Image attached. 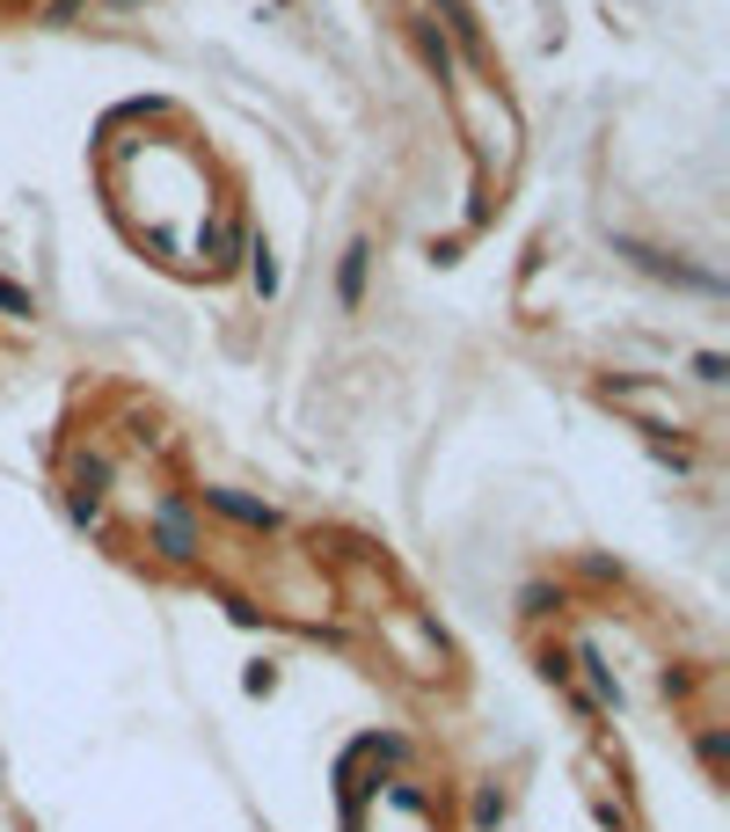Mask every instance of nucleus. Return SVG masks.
I'll return each instance as SVG.
<instances>
[{
	"label": "nucleus",
	"instance_id": "f257e3e1",
	"mask_svg": "<svg viewBox=\"0 0 730 832\" xmlns=\"http://www.w3.org/2000/svg\"><path fill=\"white\" fill-rule=\"evenodd\" d=\"M212 504H220L226 519H242V526H278V511L271 504H249V497H234V489H205Z\"/></svg>",
	"mask_w": 730,
	"mask_h": 832
},
{
	"label": "nucleus",
	"instance_id": "f03ea898",
	"mask_svg": "<svg viewBox=\"0 0 730 832\" xmlns=\"http://www.w3.org/2000/svg\"><path fill=\"white\" fill-rule=\"evenodd\" d=\"M161 540H169V555H191V548H197V540H191V519H183L175 504L161 511Z\"/></svg>",
	"mask_w": 730,
	"mask_h": 832
},
{
	"label": "nucleus",
	"instance_id": "7ed1b4c3",
	"mask_svg": "<svg viewBox=\"0 0 730 832\" xmlns=\"http://www.w3.org/2000/svg\"><path fill=\"white\" fill-rule=\"evenodd\" d=\"M365 256H373V248H351V256H344V300H351V307H358V293H365Z\"/></svg>",
	"mask_w": 730,
	"mask_h": 832
},
{
	"label": "nucleus",
	"instance_id": "20e7f679",
	"mask_svg": "<svg viewBox=\"0 0 730 832\" xmlns=\"http://www.w3.org/2000/svg\"><path fill=\"white\" fill-rule=\"evenodd\" d=\"M256 293H278V263H271V248H256Z\"/></svg>",
	"mask_w": 730,
	"mask_h": 832
},
{
	"label": "nucleus",
	"instance_id": "39448f33",
	"mask_svg": "<svg viewBox=\"0 0 730 832\" xmlns=\"http://www.w3.org/2000/svg\"><path fill=\"white\" fill-rule=\"evenodd\" d=\"M0 307H8V314H30V293H22V285H8V277H0Z\"/></svg>",
	"mask_w": 730,
	"mask_h": 832
}]
</instances>
